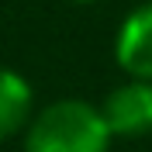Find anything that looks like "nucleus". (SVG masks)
<instances>
[{"label":"nucleus","instance_id":"obj_1","mask_svg":"<svg viewBox=\"0 0 152 152\" xmlns=\"http://www.w3.org/2000/svg\"><path fill=\"white\" fill-rule=\"evenodd\" d=\"M111 142L100 107L83 97L45 104L24 128V152H111Z\"/></svg>","mask_w":152,"mask_h":152},{"label":"nucleus","instance_id":"obj_2","mask_svg":"<svg viewBox=\"0 0 152 152\" xmlns=\"http://www.w3.org/2000/svg\"><path fill=\"white\" fill-rule=\"evenodd\" d=\"M107 128L114 138H142L152 135V80H124L100 100Z\"/></svg>","mask_w":152,"mask_h":152},{"label":"nucleus","instance_id":"obj_3","mask_svg":"<svg viewBox=\"0 0 152 152\" xmlns=\"http://www.w3.org/2000/svg\"><path fill=\"white\" fill-rule=\"evenodd\" d=\"M114 59L132 80H152V0L124 14L114 35Z\"/></svg>","mask_w":152,"mask_h":152},{"label":"nucleus","instance_id":"obj_4","mask_svg":"<svg viewBox=\"0 0 152 152\" xmlns=\"http://www.w3.org/2000/svg\"><path fill=\"white\" fill-rule=\"evenodd\" d=\"M35 118V90L18 69H0V142L21 135Z\"/></svg>","mask_w":152,"mask_h":152},{"label":"nucleus","instance_id":"obj_5","mask_svg":"<svg viewBox=\"0 0 152 152\" xmlns=\"http://www.w3.org/2000/svg\"><path fill=\"white\" fill-rule=\"evenodd\" d=\"M73 4H97V0H73Z\"/></svg>","mask_w":152,"mask_h":152}]
</instances>
